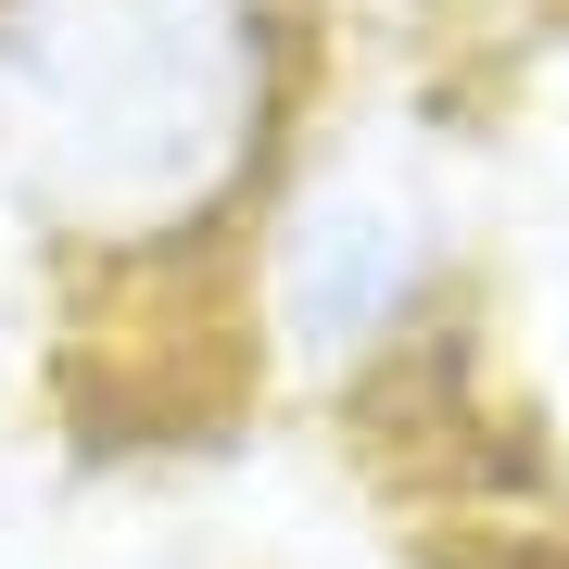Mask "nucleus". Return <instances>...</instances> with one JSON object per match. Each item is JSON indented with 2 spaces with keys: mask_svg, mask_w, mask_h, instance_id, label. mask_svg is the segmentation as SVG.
I'll return each mask as SVG.
<instances>
[{
  "mask_svg": "<svg viewBox=\"0 0 569 569\" xmlns=\"http://www.w3.org/2000/svg\"><path fill=\"white\" fill-rule=\"evenodd\" d=\"M279 127L253 0H0V190L77 253H178Z\"/></svg>",
  "mask_w": 569,
  "mask_h": 569,
  "instance_id": "obj_1",
  "label": "nucleus"
},
{
  "mask_svg": "<svg viewBox=\"0 0 569 569\" xmlns=\"http://www.w3.org/2000/svg\"><path fill=\"white\" fill-rule=\"evenodd\" d=\"M430 203L392 178H317L305 203L279 216V253H266V305H279V342L305 367H355L380 355L392 329L430 305Z\"/></svg>",
  "mask_w": 569,
  "mask_h": 569,
  "instance_id": "obj_2",
  "label": "nucleus"
}]
</instances>
